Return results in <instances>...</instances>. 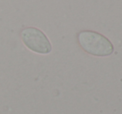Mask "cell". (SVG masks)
<instances>
[{
	"label": "cell",
	"instance_id": "obj_2",
	"mask_svg": "<svg viewBox=\"0 0 122 114\" xmlns=\"http://www.w3.org/2000/svg\"><path fill=\"white\" fill-rule=\"evenodd\" d=\"M22 40L27 48L41 54L51 51V45L47 37L37 27H27L22 31Z\"/></svg>",
	"mask_w": 122,
	"mask_h": 114
},
{
	"label": "cell",
	"instance_id": "obj_1",
	"mask_svg": "<svg viewBox=\"0 0 122 114\" xmlns=\"http://www.w3.org/2000/svg\"><path fill=\"white\" fill-rule=\"evenodd\" d=\"M78 41L86 53L94 56H109L114 51L113 45L106 37L92 31H82L78 34Z\"/></svg>",
	"mask_w": 122,
	"mask_h": 114
}]
</instances>
